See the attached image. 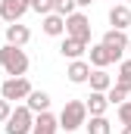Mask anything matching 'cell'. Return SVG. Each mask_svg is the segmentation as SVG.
<instances>
[{
  "label": "cell",
  "mask_w": 131,
  "mask_h": 134,
  "mask_svg": "<svg viewBox=\"0 0 131 134\" xmlns=\"http://www.w3.org/2000/svg\"><path fill=\"white\" fill-rule=\"evenodd\" d=\"M103 44H106V47L112 50V59H116V63H122V53L128 50L131 37H128L125 31H122V28H109V31L103 34Z\"/></svg>",
  "instance_id": "6"
},
{
  "label": "cell",
  "mask_w": 131,
  "mask_h": 134,
  "mask_svg": "<svg viewBox=\"0 0 131 134\" xmlns=\"http://www.w3.org/2000/svg\"><path fill=\"white\" fill-rule=\"evenodd\" d=\"M128 53H131V44H128Z\"/></svg>",
  "instance_id": "28"
},
{
  "label": "cell",
  "mask_w": 131,
  "mask_h": 134,
  "mask_svg": "<svg viewBox=\"0 0 131 134\" xmlns=\"http://www.w3.org/2000/svg\"><path fill=\"white\" fill-rule=\"evenodd\" d=\"M31 3V9L37 16H47V13H53V0H28Z\"/></svg>",
  "instance_id": "22"
},
{
  "label": "cell",
  "mask_w": 131,
  "mask_h": 134,
  "mask_svg": "<svg viewBox=\"0 0 131 134\" xmlns=\"http://www.w3.org/2000/svg\"><path fill=\"white\" fill-rule=\"evenodd\" d=\"M59 53H63L66 59H81V56L88 53V44H84V41H78V37H69V34H66V41H63V47H59Z\"/></svg>",
  "instance_id": "14"
},
{
  "label": "cell",
  "mask_w": 131,
  "mask_h": 134,
  "mask_svg": "<svg viewBox=\"0 0 131 134\" xmlns=\"http://www.w3.org/2000/svg\"><path fill=\"white\" fill-rule=\"evenodd\" d=\"M75 3H78V6H91L94 0H75Z\"/></svg>",
  "instance_id": "25"
},
{
  "label": "cell",
  "mask_w": 131,
  "mask_h": 134,
  "mask_svg": "<svg viewBox=\"0 0 131 134\" xmlns=\"http://www.w3.org/2000/svg\"><path fill=\"white\" fill-rule=\"evenodd\" d=\"M88 84H91V91H100V94H106V91H109L116 81L106 75V69H94V72H91V78H88Z\"/></svg>",
  "instance_id": "16"
},
{
  "label": "cell",
  "mask_w": 131,
  "mask_h": 134,
  "mask_svg": "<svg viewBox=\"0 0 131 134\" xmlns=\"http://www.w3.org/2000/svg\"><path fill=\"white\" fill-rule=\"evenodd\" d=\"M41 28H44V34H50V37H59V34H66V16L47 13L44 22H41Z\"/></svg>",
  "instance_id": "13"
},
{
  "label": "cell",
  "mask_w": 131,
  "mask_h": 134,
  "mask_svg": "<svg viewBox=\"0 0 131 134\" xmlns=\"http://www.w3.org/2000/svg\"><path fill=\"white\" fill-rule=\"evenodd\" d=\"M28 9H31L28 0H3V3H0V19H6V22L13 25V22H19Z\"/></svg>",
  "instance_id": "7"
},
{
  "label": "cell",
  "mask_w": 131,
  "mask_h": 134,
  "mask_svg": "<svg viewBox=\"0 0 131 134\" xmlns=\"http://www.w3.org/2000/svg\"><path fill=\"white\" fill-rule=\"evenodd\" d=\"M122 134H131V125H122Z\"/></svg>",
  "instance_id": "26"
},
{
  "label": "cell",
  "mask_w": 131,
  "mask_h": 134,
  "mask_svg": "<svg viewBox=\"0 0 131 134\" xmlns=\"http://www.w3.org/2000/svg\"><path fill=\"white\" fill-rule=\"evenodd\" d=\"M0 3H3V0H0Z\"/></svg>",
  "instance_id": "29"
},
{
  "label": "cell",
  "mask_w": 131,
  "mask_h": 134,
  "mask_svg": "<svg viewBox=\"0 0 131 134\" xmlns=\"http://www.w3.org/2000/svg\"><path fill=\"white\" fill-rule=\"evenodd\" d=\"M25 106H28L31 112H47V109H50V94H47V91H31L28 100H25Z\"/></svg>",
  "instance_id": "17"
},
{
  "label": "cell",
  "mask_w": 131,
  "mask_h": 134,
  "mask_svg": "<svg viewBox=\"0 0 131 134\" xmlns=\"http://www.w3.org/2000/svg\"><path fill=\"white\" fill-rule=\"evenodd\" d=\"M109 25L112 28H131V6L128 3H116L112 9H109Z\"/></svg>",
  "instance_id": "10"
},
{
  "label": "cell",
  "mask_w": 131,
  "mask_h": 134,
  "mask_svg": "<svg viewBox=\"0 0 131 134\" xmlns=\"http://www.w3.org/2000/svg\"><path fill=\"white\" fill-rule=\"evenodd\" d=\"M125 3H128V6H131V0H125Z\"/></svg>",
  "instance_id": "27"
},
{
  "label": "cell",
  "mask_w": 131,
  "mask_h": 134,
  "mask_svg": "<svg viewBox=\"0 0 131 134\" xmlns=\"http://www.w3.org/2000/svg\"><path fill=\"white\" fill-rule=\"evenodd\" d=\"M66 34H69V37H78V41H84V44H91V19H88L84 13L66 16Z\"/></svg>",
  "instance_id": "5"
},
{
  "label": "cell",
  "mask_w": 131,
  "mask_h": 134,
  "mask_svg": "<svg viewBox=\"0 0 131 134\" xmlns=\"http://www.w3.org/2000/svg\"><path fill=\"white\" fill-rule=\"evenodd\" d=\"M66 75H69L72 84H88V78H91V63H84V59H69Z\"/></svg>",
  "instance_id": "8"
},
{
  "label": "cell",
  "mask_w": 131,
  "mask_h": 134,
  "mask_svg": "<svg viewBox=\"0 0 131 134\" xmlns=\"http://www.w3.org/2000/svg\"><path fill=\"white\" fill-rule=\"evenodd\" d=\"M0 69L9 75V78H19L28 72V53L22 47H13V44H3L0 47Z\"/></svg>",
  "instance_id": "1"
},
{
  "label": "cell",
  "mask_w": 131,
  "mask_h": 134,
  "mask_svg": "<svg viewBox=\"0 0 131 134\" xmlns=\"http://www.w3.org/2000/svg\"><path fill=\"white\" fill-rule=\"evenodd\" d=\"M88 53H91V66L94 69H106L109 63H116V59H112V50H109L103 41H100V44H91Z\"/></svg>",
  "instance_id": "12"
},
{
  "label": "cell",
  "mask_w": 131,
  "mask_h": 134,
  "mask_svg": "<svg viewBox=\"0 0 131 134\" xmlns=\"http://www.w3.org/2000/svg\"><path fill=\"white\" fill-rule=\"evenodd\" d=\"M84 103H88V112L91 115H106V109H109V97L100 94V91H91V97Z\"/></svg>",
  "instance_id": "15"
},
{
  "label": "cell",
  "mask_w": 131,
  "mask_h": 134,
  "mask_svg": "<svg viewBox=\"0 0 131 134\" xmlns=\"http://www.w3.org/2000/svg\"><path fill=\"white\" fill-rule=\"evenodd\" d=\"M56 131H59V119H56L50 109H47V112H37L31 134H56Z\"/></svg>",
  "instance_id": "9"
},
{
  "label": "cell",
  "mask_w": 131,
  "mask_h": 134,
  "mask_svg": "<svg viewBox=\"0 0 131 134\" xmlns=\"http://www.w3.org/2000/svg\"><path fill=\"white\" fill-rule=\"evenodd\" d=\"M84 128H88V134H112V125L106 115H91Z\"/></svg>",
  "instance_id": "18"
},
{
  "label": "cell",
  "mask_w": 131,
  "mask_h": 134,
  "mask_svg": "<svg viewBox=\"0 0 131 134\" xmlns=\"http://www.w3.org/2000/svg\"><path fill=\"white\" fill-rule=\"evenodd\" d=\"M28 94H31V84H28V78L25 75H19V78H6L3 84H0V97L9 103L16 100H28Z\"/></svg>",
  "instance_id": "4"
},
{
  "label": "cell",
  "mask_w": 131,
  "mask_h": 134,
  "mask_svg": "<svg viewBox=\"0 0 131 134\" xmlns=\"http://www.w3.org/2000/svg\"><path fill=\"white\" fill-rule=\"evenodd\" d=\"M28 41H31L28 25H22V22H13V25H6V44H13V47H25Z\"/></svg>",
  "instance_id": "11"
},
{
  "label": "cell",
  "mask_w": 131,
  "mask_h": 134,
  "mask_svg": "<svg viewBox=\"0 0 131 134\" xmlns=\"http://www.w3.org/2000/svg\"><path fill=\"white\" fill-rule=\"evenodd\" d=\"M88 103L84 100H69L63 106V112H59V128H63L66 134H72V131H78V128H84L88 125Z\"/></svg>",
  "instance_id": "2"
},
{
  "label": "cell",
  "mask_w": 131,
  "mask_h": 134,
  "mask_svg": "<svg viewBox=\"0 0 131 134\" xmlns=\"http://www.w3.org/2000/svg\"><path fill=\"white\" fill-rule=\"evenodd\" d=\"M119 122H122V125H131V103L128 100L119 106Z\"/></svg>",
  "instance_id": "24"
},
{
  "label": "cell",
  "mask_w": 131,
  "mask_h": 134,
  "mask_svg": "<svg viewBox=\"0 0 131 134\" xmlns=\"http://www.w3.org/2000/svg\"><path fill=\"white\" fill-rule=\"evenodd\" d=\"M106 97H109V106H122L125 97H128V91H125V87H119V84H112V87L106 91Z\"/></svg>",
  "instance_id": "20"
},
{
  "label": "cell",
  "mask_w": 131,
  "mask_h": 134,
  "mask_svg": "<svg viewBox=\"0 0 131 134\" xmlns=\"http://www.w3.org/2000/svg\"><path fill=\"white\" fill-rule=\"evenodd\" d=\"M31 128H34V112L28 106H16L13 115H9L6 125H3L6 134H31Z\"/></svg>",
  "instance_id": "3"
},
{
  "label": "cell",
  "mask_w": 131,
  "mask_h": 134,
  "mask_svg": "<svg viewBox=\"0 0 131 134\" xmlns=\"http://www.w3.org/2000/svg\"><path fill=\"white\" fill-rule=\"evenodd\" d=\"M9 115H13V103L0 97V125H6V119H9Z\"/></svg>",
  "instance_id": "23"
},
{
  "label": "cell",
  "mask_w": 131,
  "mask_h": 134,
  "mask_svg": "<svg viewBox=\"0 0 131 134\" xmlns=\"http://www.w3.org/2000/svg\"><path fill=\"white\" fill-rule=\"evenodd\" d=\"M116 84L119 87H125L131 94V59H122L119 63V75H116Z\"/></svg>",
  "instance_id": "19"
},
{
  "label": "cell",
  "mask_w": 131,
  "mask_h": 134,
  "mask_svg": "<svg viewBox=\"0 0 131 134\" xmlns=\"http://www.w3.org/2000/svg\"><path fill=\"white\" fill-rule=\"evenodd\" d=\"M53 13L72 16V13H78V3H75V0H53Z\"/></svg>",
  "instance_id": "21"
}]
</instances>
